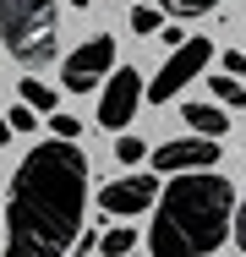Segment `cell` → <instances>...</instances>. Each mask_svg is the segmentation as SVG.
<instances>
[{
  "label": "cell",
  "instance_id": "21",
  "mask_svg": "<svg viewBox=\"0 0 246 257\" xmlns=\"http://www.w3.org/2000/svg\"><path fill=\"white\" fill-rule=\"evenodd\" d=\"M137 6H148V0H137Z\"/></svg>",
  "mask_w": 246,
  "mask_h": 257
},
{
  "label": "cell",
  "instance_id": "9",
  "mask_svg": "<svg viewBox=\"0 0 246 257\" xmlns=\"http://www.w3.org/2000/svg\"><path fill=\"white\" fill-rule=\"evenodd\" d=\"M181 120L192 126L197 137H224V126H230V109H224V104H202V99H192L186 109H181Z\"/></svg>",
  "mask_w": 246,
  "mask_h": 257
},
{
  "label": "cell",
  "instance_id": "10",
  "mask_svg": "<svg viewBox=\"0 0 246 257\" xmlns=\"http://www.w3.org/2000/svg\"><path fill=\"white\" fill-rule=\"evenodd\" d=\"M17 93H22V104H28V109H39V115H55V99H60V93H55V88H44L39 77H22V82H17Z\"/></svg>",
  "mask_w": 246,
  "mask_h": 257
},
{
  "label": "cell",
  "instance_id": "19",
  "mask_svg": "<svg viewBox=\"0 0 246 257\" xmlns=\"http://www.w3.org/2000/svg\"><path fill=\"white\" fill-rule=\"evenodd\" d=\"M235 241H241V252H246V197H241V208H235Z\"/></svg>",
  "mask_w": 246,
  "mask_h": 257
},
{
  "label": "cell",
  "instance_id": "5",
  "mask_svg": "<svg viewBox=\"0 0 246 257\" xmlns=\"http://www.w3.org/2000/svg\"><path fill=\"white\" fill-rule=\"evenodd\" d=\"M109 71H115V39H109V33L82 39L77 50H66V60H60L66 93H93L98 82H109Z\"/></svg>",
  "mask_w": 246,
  "mask_h": 257
},
{
  "label": "cell",
  "instance_id": "8",
  "mask_svg": "<svg viewBox=\"0 0 246 257\" xmlns=\"http://www.w3.org/2000/svg\"><path fill=\"white\" fill-rule=\"evenodd\" d=\"M153 192H159V181L132 170V175H120V181L98 186V208H104V213H120V219H132V213H148V208H153Z\"/></svg>",
  "mask_w": 246,
  "mask_h": 257
},
{
  "label": "cell",
  "instance_id": "11",
  "mask_svg": "<svg viewBox=\"0 0 246 257\" xmlns=\"http://www.w3.org/2000/svg\"><path fill=\"white\" fill-rule=\"evenodd\" d=\"M98 252H104V257H132V252H137V230H132V224H115V230H104Z\"/></svg>",
  "mask_w": 246,
  "mask_h": 257
},
{
  "label": "cell",
  "instance_id": "1",
  "mask_svg": "<svg viewBox=\"0 0 246 257\" xmlns=\"http://www.w3.org/2000/svg\"><path fill=\"white\" fill-rule=\"evenodd\" d=\"M88 224V159L77 143L49 137L11 175L6 197V252L0 257H66Z\"/></svg>",
  "mask_w": 246,
  "mask_h": 257
},
{
  "label": "cell",
  "instance_id": "18",
  "mask_svg": "<svg viewBox=\"0 0 246 257\" xmlns=\"http://www.w3.org/2000/svg\"><path fill=\"white\" fill-rule=\"evenodd\" d=\"M224 71H230V77H241V82H246V55H241V50H224Z\"/></svg>",
  "mask_w": 246,
  "mask_h": 257
},
{
  "label": "cell",
  "instance_id": "17",
  "mask_svg": "<svg viewBox=\"0 0 246 257\" xmlns=\"http://www.w3.org/2000/svg\"><path fill=\"white\" fill-rule=\"evenodd\" d=\"M115 159H120V164H143L148 143H143V137H120V143H115Z\"/></svg>",
  "mask_w": 246,
  "mask_h": 257
},
{
  "label": "cell",
  "instance_id": "4",
  "mask_svg": "<svg viewBox=\"0 0 246 257\" xmlns=\"http://www.w3.org/2000/svg\"><path fill=\"white\" fill-rule=\"evenodd\" d=\"M213 55H219V50H213V39H202V33H197V39H186L181 50H170V60L153 71L148 104H170L181 88H186V82H197V77L208 71V60H213Z\"/></svg>",
  "mask_w": 246,
  "mask_h": 257
},
{
  "label": "cell",
  "instance_id": "7",
  "mask_svg": "<svg viewBox=\"0 0 246 257\" xmlns=\"http://www.w3.org/2000/svg\"><path fill=\"white\" fill-rule=\"evenodd\" d=\"M219 137H175L153 148V170L159 175H192V170H213L219 164Z\"/></svg>",
  "mask_w": 246,
  "mask_h": 257
},
{
  "label": "cell",
  "instance_id": "14",
  "mask_svg": "<svg viewBox=\"0 0 246 257\" xmlns=\"http://www.w3.org/2000/svg\"><path fill=\"white\" fill-rule=\"evenodd\" d=\"M49 132H55L60 143H77V137H82V120L66 115V109H55V115H49Z\"/></svg>",
  "mask_w": 246,
  "mask_h": 257
},
{
  "label": "cell",
  "instance_id": "12",
  "mask_svg": "<svg viewBox=\"0 0 246 257\" xmlns=\"http://www.w3.org/2000/svg\"><path fill=\"white\" fill-rule=\"evenodd\" d=\"M208 93H213V99L224 104V109H246V93H241V77H230V71H224V77H213V82H208Z\"/></svg>",
  "mask_w": 246,
  "mask_h": 257
},
{
  "label": "cell",
  "instance_id": "15",
  "mask_svg": "<svg viewBox=\"0 0 246 257\" xmlns=\"http://www.w3.org/2000/svg\"><path fill=\"white\" fill-rule=\"evenodd\" d=\"M6 120H11V132H17V137H28V132L39 126V109H28V104L17 99V104H11V109H6Z\"/></svg>",
  "mask_w": 246,
  "mask_h": 257
},
{
  "label": "cell",
  "instance_id": "13",
  "mask_svg": "<svg viewBox=\"0 0 246 257\" xmlns=\"http://www.w3.org/2000/svg\"><path fill=\"white\" fill-rule=\"evenodd\" d=\"M132 33H137V39H153V33H164V17H159L153 6H132Z\"/></svg>",
  "mask_w": 246,
  "mask_h": 257
},
{
  "label": "cell",
  "instance_id": "6",
  "mask_svg": "<svg viewBox=\"0 0 246 257\" xmlns=\"http://www.w3.org/2000/svg\"><path fill=\"white\" fill-rule=\"evenodd\" d=\"M143 99H148L143 77H137L132 66H115L109 82H104V93H98V126H104V132L132 126V115H137V104H143Z\"/></svg>",
  "mask_w": 246,
  "mask_h": 257
},
{
  "label": "cell",
  "instance_id": "16",
  "mask_svg": "<svg viewBox=\"0 0 246 257\" xmlns=\"http://www.w3.org/2000/svg\"><path fill=\"white\" fill-rule=\"evenodd\" d=\"M164 11H175V17H208V11H219V0H164Z\"/></svg>",
  "mask_w": 246,
  "mask_h": 257
},
{
  "label": "cell",
  "instance_id": "22",
  "mask_svg": "<svg viewBox=\"0 0 246 257\" xmlns=\"http://www.w3.org/2000/svg\"><path fill=\"white\" fill-rule=\"evenodd\" d=\"M132 257H143V252H132Z\"/></svg>",
  "mask_w": 246,
  "mask_h": 257
},
{
  "label": "cell",
  "instance_id": "3",
  "mask_svg": "<svg viewBox=\"0 0 246 257\" xmlns=\"http://www.w3.org/2000/svg\"><path fill=\"white\" fill-rule=\"evenodd\" d=\"M0 44L22 71H39L60 55V6L55 0H0Z\"/></svg>",
  "mask_w": 246,
  "mask_h": 257
},
{
  "label": "cell",
  "instance_id": "20",
  "mask_svg": "<svg viewBox=\"0 0 246 257\" xmlns=\"http://www.w3.org/2000/svg\"><path fill=\"white\" fill-rule=\"evenodd\" d=\"M11 137H17V132H11V120H6V115H0V148H6V143H11Z\"/></svg>",
  "mask_w": 246,
  "mask_h": 257
},
{
  "label": "cell",
  "instance_id": "23",
  "mask_svg": "<svg viewBox=\"0 0 246 257\" xmlns=\"http://www.w3.org/2000/svg\"><path fill=\"white\" fill-rule=\"evenodd\" d=\"M0 224H6V219H0Z\"/></svg>",
  "mask_w": 246,
  "mask_h": 257
},
{
  "label": "cell",
  "instance_id": "2",
  "mask_svg": "<svg viewBox=\"0 0 246 257\" xmlns=\"http://www.w3.org/2000/svg\"><path fill=\"white\" fill-rule=\"evenodd\" d=\"M235 186L219 170L170 175L148 224V257H208L235 235Z\"/></svg>",
  "mask_w": 246,
  "mask_h": 257
}]
</instances>
